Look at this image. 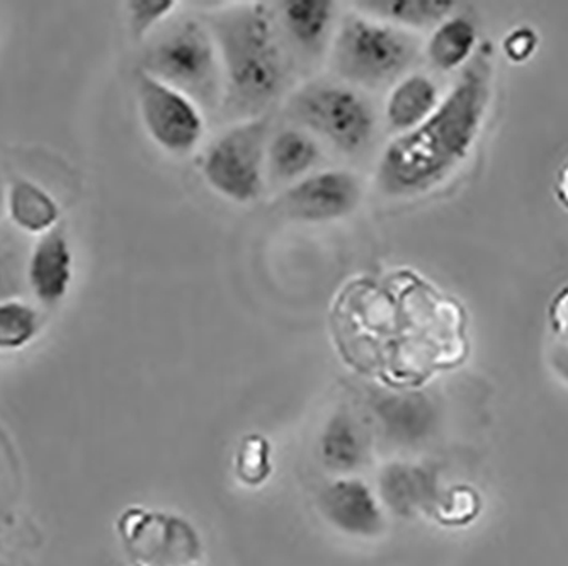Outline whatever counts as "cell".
I'll use <instances>...</instances> for the list:
<instances>
[{
    "label": "cell",
    "mask_w": 568,
    "mask_h": 566,
    "mask_svg": "<svg viewBox=\"0 0 568 566\" xmlns=\"http://www.w3.org/2000/svg\"><path fill=\"white\" fill-rule=\"evenodd\" d=\"M490 102V60L477 57L437 110L383 150L378 185L392 198H416L443 184L468 159Z\"/></svg>",
    "instance_id": "6da1fadb"
},
{
    "label": "cell",
    "mask_w": 568,
    "mask_h": 566,
    "mask_svg": "<svg viewBox=\"0 0 568 566\" xmlns=\"http://www.w3.org/2000/svg\"><path fill=\"white\" fill-rule=\"evenodd\" d=\"M209 28L219 48L226 101L244 113H260L286 79L273 16L261 4L241 6L213 16Z\"/></svg>",
    "instance_id": "7a4b0ae2"
},
{
    "label": "cell",
    "mask_w": 568,
    "mask_h": 566,
    "mask_svg": "<svg viewBox=\"0 0 568 566\" xmlns=\"http://www.w3.org/2000/svg\"><path fill=\"white\" fill-rule=\"evenodd\" d=\"M142 70L183 92L200 108H215L225 91L215 38L209 26L196 19L175 22L153 41Z\"/></svg>",
    "instance_id": "3957f363"
},
{
    "label": "cell",
    "mask_w": 568,
    "mask_h": 566,
    "mask_svg": "<svg viewBox=\"0 0 568 566\" xmlns=\"http://www.w3.org/2000/svg\"><path fill=\"white\" fill-rule=\"evenodd\" d=\"M419 41L410 33L369 16H347L335 37L332 63L353 84H385L416 59Z\"/></svg>",
    "instance_id": "277c9868"
},
{
    "label": "cell",
    "mask_w": 568,
    "mask_h": 566,
    "mask_svg": "<svg viewBox=\"0 0 568 566\" xmlns=\"http://www.w3.org/2000/svg\"><path fill=\"white\" fill-rule=\"evenodd\" d=\"M267 133V118H251L230 128L209 146L201 175L213 193L239 204L252 203L263 194Z\"/></svg>",
    "instance_id": "5b68a950"
},
{
    "label": "cell",
    "mask_w": 568,
    "mask_h": 566,
    "mask_svg": "<svg viewBox=\"0 0 568 566\" xmlns=\"http://www.w3.org/2000/svg\"><path fill=\"white\" fill-rule=\"evenodd\" d=\"M290 114L341 152L365 149L375 131V113L365 95L334 82L305 85L290 99Z\"/></svg>",
    "instance_id": "8992f818"
},
{
    "label": "cell",
    "mask_w": 568,
    "mask_h": 566,
    "mask_svg": "<svg viewBox=\"0 0 568 566\" xmlns=\"http://www.w3.org/2000/svg\"><path fill=\"white\" fill-rule=\"evenodd\" d=\"M140 117L150 139L172 155H186L204 134L201 108L183 92L139 70L135 79Z\"/></svg>",
    "instance_id": "52a82bcc"
},
{
    "label": "cell",
    "mask_w": 568,
    "mask_h": 566,
    "mask_svg": "<svg viewBox=\"0 0 568 566\" xmlns=\"http://www.w3.org/2000/svg\"><path fill=\"white\" fill-rule=\"evenodd\" d=\"M361 201V182L347 171L306 175L277 200L284 219L300 223H327L354 213Z\"/></svg>",
    "instance_id": "ba28073f"
},
{
    "label": "cell",
    "mask_w": 568,
    "mask_h": 566,
    "mask_svg": "<svg viewBox=\"0 0 568 566\" xmlns=\"http://www.w3.org/2000/svg\"><path fill=\"white\" fill-rule=\"evenodd\" d=\"M28 280L34 296L44 305H57L69 293L72 252L60 232L43 235L31 254Z\"/></svg>",
    "instance_id": "9c48e42d"
},
{
    "label": "cell",
    "mask_w": 568,
    "mask_h": 566,
    "mask_svg": "<svg viewBox=\"0 0 568 566\" xmlns=\"http://www.w3.org/2000/svg\"><path fill=\"white\" fill-rule=\"evenodd\" d=\"M439 89L430 77L412 73L392 89L385 104V120L395 133L404 134L423 124L442 104Z\"/></svg>",
    "instance_id": "30bf717a"
},
{
    "label": "cell",
    "mask_w": 568,
    "mask_h": 566,
    "mask_svg": "<svg viewBox=\"0 0 568 566\" xmlns=\"http://www.w3.org/2000/svg\"><path fill=\"white\" fill-rule=\"evenodd\" d=\"M321 149L305 131L288 128L267 143V162L274 178L295 181L317 165Z\"/></svg>",
    "instance_id": "8fae6325"
},
{
    "label": "cell",
    "mask_w": 568,
    "mask_h": 566,
    "mask_svg": "<svg viewBox=\"0 0 568 566\" xmlns=\"http://www.w3.org/2000/svg\"><path fill=\"white\" fill-rule=\"evenodd\" d=\"M334 2L331 0H286L281 2L284 28L296 44L317 51L324 44L332 21Z\"/></svg>",
    "instance_id": "7c38bea8"
},
{
    "label": "cell",
    "mask_w": 568,
    "mask_h": 566,
    "mask_svg": "<svg viewBox=\"0 0 568 566\" xmlns=\"http://www.w3.org/2000/svg\"><path fill=\"white\" fill-rule=\"evenodd\" d=\"M477 47V28L467 18H449L437 26L426 47L427 59L443 72H453L470 60Z\"/></svg>",
    "instance_id": "4fadbf2b"
},
{
    "label": "cell",
    "mask_w": 568,
    "mask_h": 566,
    "mask_svg": "<svg viewBox=\"0 0 568 566\" xmlns=\"http://www.w3.org/2000/svg\"><path fill=\"white\" fill-rule=\"evenodd\" d=\"M369 18L390 22L398 28H427L442 24L453 11L452 0H366L357 2Z\"/></svg>",
    "instance_id": "5bb4252c"
},
{
    "label": "cell",
    "mask_w": 568,
    "mask_h": 566,
    "mask_svg": "<svg viewBox=\"0 0 568 566\" xmlns=\"http://www.w3.org/2000/svg\"><path fill=\"white\" fill-rule=\"evenodd\" d=\"M9 213L12 222L24 232L47 235L59 220L60 210L55 200L40 185L18 181L9 193Z\"/></svg>",
    "instance_id": "9a60e30c"
},
{
    "label": "cell",
    "mask_w": 568,
    "mask_h": 566,
    "mask_svg": "<svg viewBox=\"0 0 568 566\" xmlns=\"http://www.w3.org/2000/svg\"><path fill=\"white\" fill-rule=\"evenodd\" d=\"M40 329L38 313L21 302L0 303V351L26 347Z\"/></svg>",
    "instance_id": "2e32d148"
},
{
    "label": "cell",
    "mask_w": 568,
    "mask_h": 566,
    "mask_svg": "<svg viewBox=\"0 0 568 566\" xmlns=\"http://www.w3.org/2000/svg\"><path fill=\"white\" fill-rule=\"evenodd\" d=\"M548 320H550L551 332L557 338L555 366L560 376L568 382V283L558 290L551 300L550 306H548Z\"/></svg>",
    "instance_id": "e0dca14e"
},
{
    "label": "cell",
    "mask_w": 568,
    "mask_h": 566,
    "mask_svg": "<svg viewBox=\"0 0 568 566\" xmlns=\"http://www.w3.org/2000/svg\"><path fill=\"white\" fill-rule=\"evenodd\" d=\"M178 9L174 0H132L128 2V14H130V28L133 37H146V33L161 24Z\"/></svg>",
    "instance_id": "ac0fdd59"
},
{
    "label": "cell",
    "mask_w": 568,
    "mask_h": 566,
    "mask_svg": "<svg viewBox=\"0 0 568 566\" xmlns=\"http://www.w3.org/2000/svg\"><path fill=\"white\" fill-rule=\"evenodd\" d=\"M536 47H538V37L531 28H518L504 40L506 57L514 63H523L531 59Z\"/></svg>",
    "instance_id": "d6986e66"
},
{
    "label": "cell",
    "mask_w": 568,
    "mask_h": 566,
    "mask_svg": "<svg viewBox=\"0 0 568 566\" xmlns=\"http://www.w3.org/2000/svg\"><path fill=\"white\" fill-rule=\"evenodd\" d=\"M555 196H557L558 203L568 211V159L558 171L557 181H555Z\"/></svg>",
    "instance_id": "ffe728a7"
},
{
    "label": "cell",
    "mask_w": 568,
    "mask_h": 566,
    "mask_svg": "<svg viewBox=\"0 0 568 566\" xmlns=\"http://www.w3.org/2000/svg\"><path fill=\"white\" fill-rule=\"evenodd\" d=\"M0 204H2V185H0Z\"/></svg>",
    "instance_id": "44dd1931"
}]
</instances>
